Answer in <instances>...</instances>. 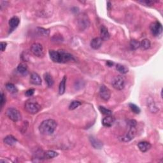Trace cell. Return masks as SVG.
Instances as JSON below:
<instances>
[{
    "label": "cell",
    "instance_id": "6da1fadb",
    "mask_svg": "<svg viewBox=\"0 0 163 163\" xmlns=\"http://www.w3.org/2000/svg\"><path fill=\"white\" fill-rule=\"evenodd\" d=\"M49 56L51 60L57 63H66L75 60L71 54L66 52L63 50H50Z\"/></svg>",
    "mask_w": 163,
    "mask_h": 163
},
{
    "label": "cell",
    "instance_id": "7a4b0ae2",
    "mask_svg": "<svg viewBox=\"0 0 163 163\" xmlns=\"http://www.w3.org/2000/svg\"><path fill=\"white\" fill-rule=\"evenodd\" d=\"M57 128V122L53 119L43 120L39 126V131L43 135H51L54 133Z\"/></svg>",
    "mask_w": 163,
    "mask_h": 163
},
{
    "label": "cell",
    "instance_id": "3957f363",
    "mask_svg": "<svg viewBox=\"0 0 163 163\" xmlns=\"http://www.w3.org/2000/svg\"><path fill=\"white\" fill-rule=\"evenodd\" d=\"M25 109L30 114H35L41 110V106L36 101L31 99L26 103Z\"/></svg>",
    "mask_w": 163,
    "mask_h": 163
},
{
    "label": "cell",
    "instance_id": "277c9868",
    "mask_svg": "<svg viewBox=\"0 0 163 163\" xmlns=\"http://www.w3.org/2000/svg\"><path fill=\"white\" fill-rule=\"evenodd\" d=\"M6 115L14 122H18L21 120V114L19 110L14 108H9L6 111Z\"/></svg>",
    "mask_w": 163,
    "mask_h": 163
},
{
    "label": "cell",
    "instance_id": "5b68a950",
    "mask_svg": "<svg viewBox=\"0 0 163 163\" xmlns=\"http://www.w3.org/2000/svg\"><path fill=\"white\" fill-rule=\"evenodd\" d=\"M125 84L126 82L124 78L122 76H120V75H117V76L115 77L112 80V82H111V84H112L113 88L119 90H122L124 88Z\"/></svg>",
    "mask_w": 163,
    "mask_h": 163
},
{
    "label": "cell",
    "instance_id": "8992f818",
    "mask_svg": "<svg viewBox=\"0 0 163 163\" xmlns=\"http://www.w3.org/2000/svg\"><path fill=\"white\" fill-rule=\"evenodd\" d=\"M150 29L151 33L154 37H159L162 33V24L158 21L152 23L150 26Z\"/></svg>",
    "mask_w": 163,
    "mask_h": 163
},
{
    "label": "cell",
    "instance_id": "52a82bcc",
    "mask_svg": "<svg viewBox=\"0 0 163 163\" xmlns=\"http://www.w3.org/2000/svg\"><path fill=\"white\" fill-rule=\"evenodd\" d=\"M31 51L35 56H37L38 57H43L44 56L43 48L42 45L40 43H33L31 47Z\"/></svg>",
    "mask_w": 163,
    "mask_h": 163
},
{
    "label": "cell",
    "instance_id": "ba28073f",
    "mask_svg": "<svg viewBox=\"0 0 163 163\" xmlns=\"http://www.w3.org/2000/svg\"><path fill=\"white\" fill-rule=\"evenodd\" d=\"M99 96L104 101H108L111 97V92L110 89L104 85L101 86L99 88Z\"/></svg>",
    "mask_w": 163,
    "mask_h": 163
},
{
    "label": "cell",
    "instance_id": "9c48e42d",
    "mask_svg": "<svg viewBox=\"0 0 163 163\" xmlns=\"http://www.w3.org/2000/svg\"><path fill=\"white\" fill-rule=\"evenodd\" d=\"M137 134L136 126H129V130L124 137L122 138V140L124 142H128L131 141Z\"/></svg>",
    "mask_w": 163,
    "mask_h": 163
},
{
    "label": "cell",
    "instance_id": "30bf717a",
    "mask_svg": "<svg viewBox=\"0 0 163 163\" xmlns=\"http://www.w3.org/2000/svg\"><path fill=\"white\" fill-rule=\"evenodd\" d=\"M20 23V20L17 17H13L9 20V26H10V33L12 32L16 29Z\"/></svg>",
    "mask_w": 163,
    "mask_h": 163
},
{
    "label": "cell",
    "instance_id": "8fae6325",
    "mask_svg": "<svg viewBox=\"0 0 163 163\" xmlns=\"http://www.w3.org/2000/svg\"><path fill=\"white\" fill-rule=\"evenodd\" d=\"M30 82L33 85L40 86L41 84V79L40 75L37 73H32L30 77Z\"/></svg>",
    "mask_w": 163,
    "mask_h": 163
},
{
    "label": "cell",
    "instance_id": "7c38bea8",
    "mask_svg": "<svg viewBox=\"0 0 163 163\" xmlns=\"http://www.w3.org/2000/svg\"><path fill=\"white\" fill-rule=\"evenodd\" d=\"M102 41L103 40L100 37L94 38L90 41V47H91L93 49L98 50L101 47Z\"/></svg>",
    "mask_w": 163,
    "mask_h": 163
},
{
    "label": "cell",
    "instance_id": "4fadbf2b",
    "mask_svg": "<svg viewBox=\"0 0 163 163\" xmlns=\"http://www.w3.org/2000/svg\"><path fill=\"white\" fill-rule=\"evenodd\" d=\"M100 36L103 41H107L109 40L110 35L108 29L105 26H101L100 29Z\"/></svg>",
    "mask_w": 163,
    "mask_h": 163
},
{
    "label": "cell",
    "instance_id": "5bb4252c",
    "mask_svg": "<svg viewBox=\"0 0 163 163\" xmlns=\"http://www.w3.org/2000/svg\"><path fill=\"white\" fill-rule=\"evenodd\" d=\"M115 120V119L111 115L106 116V117H105V118L103 119L102 124L103 125L107 127V128H110L111 126L113 125Z\"/></svg>",
    "mask_w": 163,
    "mask_h": 163
},
{
    "label": "cell",
    "instance_id": "9a60e30c",
    "mask_svg": "<svg viewBox=\"0 0 163 163\" xmlns=\"http://www.w3.org/2000/svg\"><path fill=\"white\" fill-rule=\"evenodd\" d=\"M138 147L141 152H146L150 149L151 144L149 142H147V141H140L138 144Z\"/></svg>",
    "mask_w": 163,
    "mask_h": 163
},
{
    "label": "cell",
    "instance_id": "2e32d148",
    "mask_svg": "<svg viewBox=\"0 0 163 163\" xmlns=\"http://www.w3.org/2000/svg\"><path fill=\"white\" fill-rule=\"evenodd\" d=\"M3 141L5 144L8 145L9 146H13L17 143V140L14 136L8 135L3 139Z\"/></svg>",
    "mask_w": 163,
    "mask_h": 163
},
{
    "label": "cell",
    "instance_id": "e0dca14e",
    "mask_svg": "<svg viewBox=\"0 0 163 163\" xmlns=\"http://www.w3.org/2000/svg\"><path fill=\"white\" fill-rule=\"evenodd\" d=\"M89 140L90 141V143L92 145V147L95 148V149H100L103 147V143L101 141H99L98 139H96L94 137H90L89 138Z\"/></svg>",
    "mask_w": 163,
    "mask_h": 163
},
{
    "label": "cell",
    "instance_id": "ac0fdd59",
    "mask_svg": "<svg viewBox=\"0 0 163 163\" xmlns=\"http://www.w3.org/2000/svg\"><path fill=\"white\" fill-rule=\"evenodd\" d=\"M17 70L21 75H26L28 72V66H27L25 63H20V64H19V66H17Z\"/></svg>",
    "mask_w": 163,
    "mask_h": 163
},
{
    "label": "cell",
    "instance_id": "d6986e66",
    "mask_svg": "<svg viewBox=\"0 0 163 163\" xmlns=\"http://www.w3.org/2000/svg\"><path fill=\"white\" fill-rule=\"evenodd\" d=\"M66 80H67V77H66V76H64V77L61 80V82H60L59 86V93L60 95H62L65 92Z\"/></svg>",
    "mask_w": 163,
    "mask_h": 163
},
{
    "label": "cell",
    "instance_id": "ffe728a7",
    "mask_svg": "<svg viewBox=\"0 0 163 163\" xmlns=\"http://www.w3.org/2000/svg\"><path fill=\"white\" fill-rule=\"evenodd\" d=\"M44 79L45 82L47 83L48 87H52L54 84V80L53 79V78L52 77V75H51L50 73H46L44 74Z\"/></svg>",
    "mask_w": 163,
    "mask_h": 163
},
{
    "label": "cell",
    "instance_id": "44dd1931",
    "mask_svg": "<svg viewBox=\"0 0 163 163\" xmlns=\"http://www.w3.org/2000/svg\"><path fill=\"white\" fill-rule=\"evenodd\" d=\"M148 108H149L150 111L152 113H157L159 111L158 108L156 107L155 103L152 100H149L148 101Z\"/></svg>",
    "mask_w": 163,
    "mask_h": 163
},
{
    "label": "cell",
    "instance_id": "7402d4cb",
    "mask_svg": "<svg viewBox=\"0 0 163 163\" xmlns=\"http://www.w3.org/2000/svg\"><path fill=\"white\" fill-rule=\"evenodd\" d=\"M58 156V153H57L55 151L53 150H48L47 152H44V158L50 159L54 158H56Z\"/></svg>",
    "mask_w": 163,
    "mask_h": 163
},
{
    "label": "cell",
    "instance_id": "603a6c76",
    "mask_svg": "<svg viewBox=\"0 0 163 163\" xmlns=\"http://www.w3.org/2000/svg\"><path fill=\"white\" fill-rule=\"evenodd\" d=\"M151 46L150 41L148 39H144L140 42V47L143 50H148Z\"/></svg>",
    "mask_w": 163,
    "mask_h": 163
},
{
    "label": "cell",
    "instance_id": "cb8c5ba5",
    "mask_svg": "<svg viewBox=\"0 0 163 163\" xmlns=\"http://www.w3.org/2000/svg\"><path fill=\"white\" fill-rule=\"evenodd\" d=\"M6 89L8 90V92H10L11 93H16L18 92V89L17 88V87L14 85V84L12 83H7L6 84Z\"/></svg>",
    "mask_w": 163,
    "mask_h": 163
},
{
    "label": "cell",
    "instance_id": "d4e9b609",
    "mask_svg": "<svg viewBox=\"0 0 163 163\" xmlns=\"http://www.w3.org/2000/svg\"><path fill=\"white\" fill-rule=\"evenodd\" d=\"M116 69L121 74H126L129 71L128 68L121 64H117L116 65Z\"/></svg>",
    "mask_w": 163,
    "mask_h": 163
},
{
    "label": "cell",
    "instance_id": "484cf974",
    "mask_svg": "<svg viewBox=\"0 0 163 163\" xmlns=\"http://www.w3.org/2000/svg\"><path fill=\"white\" fill-rule=\"evenodd\" d=\"M99 110L101 111V113L102 114H103L105 116L111 115V114H112V111L109 109H107V108H106L104 107H102V106L99 107Z\"/></svg>",
    "mask_w": 163,
    "mask_h": 163
},
{
    "label": "cell",
    "instance_id": "4316f807",
    "mask_svg": "<svg viewBox=\"0 0 163 163\" xmlns=\"http://www.w3.org/2000/svg\"><path fill=\"white\" fill-rule=\"evenodd\" d=\"M37 32L38 33L39 35L44 36V37H47L49 35V31L48 29H44L43 28H37Z\"/></svg>",
    "mask_w": 163,
    "mask_h": 163
},
{
    "label": "cell",
    "instance_id": "83f0119b",
    "mask_svg": "<svg viewBox=\"0 0 163 163\" xmlns=\"http://www.w3.org/2000/svg\"><path fill=\"white\" fill-rule=\"evenodd\" d=\"M130 47L132 50H137L140 47V42L137 40H132L130 41Z\"/></svg>",
    "mask_w": 163,
    "mask_h": 163
},
{
    "label": "cell",
    "instance_id": "f1b7e54d",
    "mask_svg": "<svg viewBox=\"0 0 163 163\" xmlns=\"http://www.w3.org/2000/svg\"><path fill=\"white\" fill-rule=\"evenodd\" d=\"M82 105V103L78 101H73L69 106V109L70 110H73L76 109L78 107Z\"/></svg>",
    "mask_w": 163,
    "mask_h": 163
},
{
    "label": "cell",
    "instance_id": "f546056e",
    "mask_svg": "<svg viewBox=\"0 0 163 163\" xmlns=\"http://www.w3.org/2000/svg\"><path fill=\"white\" fill-rule=\"evenodd\" d=\"M129 108H130V109L131 110V111L135 114H139L140 113L141 110L140 109V108H139L137 105H136L135 104H133V103H130L129 105Z\"/></svg>",
    "mask_w": 163,
    "mask_h": 163
},
{
    "label": "cell",
    "instance_id": "4dcf8cb0",
    "mask_svg": "<svg viewBox=\"0 0 163 163\" xmlns=\"http://www.w3.org/2000/svg\"><path fill=\"white\" fill-rule=\"evenodd\" d=\"M139 3H141V5H143L145 6H148V7H151L154 3L153 1H150V0H141V1H138Z\"/></svg>",
    "mask_w": 163,
    "mask_h": 163
},
{
    "label": "cell",
    "instance_id": "1f68e13d",
    "mask_svg": "<svg viewBox=\"0 0 163 163\" xmlns=\"http://www.w3.org/2000/svg\"><path fill=\"white\" fill-rule=\"evenodd\" d=\"M34 93H35V89H30L27 90L25 93V94L26 96H28V97H31V96H32L33 94H34Z\"/></svg>",
    "mask_w": 163,
    "mask_h": 163
},
{
    "label": "cell",
    "instance_id": "d6a6232c",
    "mask_svg": "<svg viewBox=\"0 0 163 163\" xmlns=\"http://www.w3.org/2000/svg\"><path fill=\"white\" fill-rule=\"evenodd\" d=\"M5 103H6L5 96L3 94V92H1V108L3 107V105Z\"/></svg>",
    "mask_w": 163,
    "mask_h": 163
},
{
    "label": "cell",
    "instance_id": "836d02e7",
    "mask_svg": "<svg viewBox=\"0 0 163 163\" xmlns=\"http://www.w3.org/2000/svg\"><path fill=\"white\" fill-rule=\"evenodd\" d=\"M128 124L129 126H137V121H136L135 120L131 119V120H129V121L128 122Z\"/></svg>",
    "mask_w": 163,
    "mask_h": 163
},
{
    "label": "cell",
    "instance_id": "e575fe53",
    "mask_svg": "<svg viewBox=\"0 0 163 163\" xmlns=\"http://www.w3.org/2000/svg\"><path fill=\"white\" fill-rule=\"evenodd\" d=\"M7 46V43L6 42H1V50L2 52H4L6 49V47Z\"/></svg>",
    "mask_w": 163,
    "mask_h": 163
},
{
    "label": "cell",
    "instance_id": "d590c367",
    "mask_svg": "<svg viewBox=\"0 0 163 163\" xmlns=\"http://www.w3.org/2000/svg\"><path fill=\"white\" fill-rule=\"evenodd\" d=\"M107 65L109 66V67H111V66H112L113 65V62H111L110 61H108L107 62Z\"/></svg>",
    "mask_w": 163,
    "mask_h": 163
},
{
    "label": "cell",
    "instance_id": "8d00e7d4",
    "mask_svg": "<svg viewBox=\"0 0 163 163\" xmlns=\"http://www.w3.org/2000/svg\"><path fill=\"white\" fill-rule=\"evenodd\" d=\"M111 3L108 1V2L107 3V8H108V10H110V8H111Z\"/></svg>",
    "mask_w": 163,
    "mask_h": 163
}]
</instances>
